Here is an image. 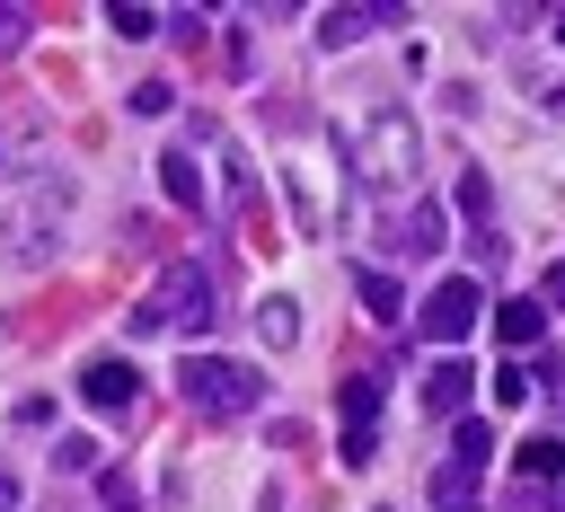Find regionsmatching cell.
I'll use <instances>...</instances> for the list:
<instances>
[{"label": "cell", "mask_w": 565, "mask_h": 512, "mask_svg": "<svg viewBox=\"0 0 565 512\" xmlns=\"http://www.w3.org/2000/svg\"><path fill=\"white\" fill-rule=\"evenodd\" d=\"M62 221H71V177L62 168H18L0 185V247L18 265H44L53 238H62Z\"/></svg>", "instance_id": "6da1fadb"}, {"label": "cell", "mask_w": 565, "mask_h": 512, "mask_svg": "<svg viewBox=\"0 0 565 512\" xmlns=\"http://www.w3.org/2000/svg\"><path fill=\"white\" fill-rule=\"evenodd\" d=\"M415 159H424V141H415V115H397V106H371V115L344 132V168H353V185H371L380 203H397V194L415 185Z\"/></svg>", "instance_id": "7a4b0ae2"}, {"label": "cell", "mask_w": 565, "mask_h": 512, "mask_svg": "<svg viewBox=\"0 0 565 512\" xmlns=\"http://www.w3.org/2000/svg\"><path fill=\"white\" fill-rule=\"evenodd\" d=\"M203 318H212V274H203L194 256H168V265H159V282L132 300V318H124V327H132V335H194Z\"/></svg>", "instance_id": "3957f363"}, {"label": "cell", "mask_w": 565, "mask_h": 512, "mask_svg": "<svg viewBox=\"0 0 565 512\" xmlns=\"http://www.w3.org/2000/svg\"><path fill=\"white\" fill-rule=\"evenodd\" d=\"M177 388H185V406L212 415V424H238V415H256V397H265L256 362H230V353H185V362H177Z\"/></svg>", "instance_id": "277c9868"}, {"label": "cell", "mask_w": 565, "mask_h": 512, "mask_svg": "<svg viewBox=\"0 0 565 512\" xmlns=\"http://www.w3.org/2000/svg\"><path fill=\"white\" fill-rule=\"evenodd\" d=\"M282 194H291L300 238H327V230H335V194H327V150H318V141L282 159Z\"/></svg>", "instance_id": "5b68a950"}, {"label": "cell", "mask_w": 565, "mask_h": 512, "mask_svg": "<svg viewBox=\"0 0 565 512\" xmlns=\"http://www.w3.org/2000/svg\"><path fill=\"white\" fill-rule=\"evenodd\" d=\"M477 318H486V291H477L468 274L433 282V291H424V309H415V327H424L433 344H468V335H477Z\"/></svg>", "instance_id": "8992f818"}, {"label": "cell", "mask_w": 565, "mask_h": 512, "mask_svg": "<svg viewBox=\"0 0 565 512\" xmlns=\"http://www.w3.org/2000/svg\"><path fill=\"white\" fill-rule=\"evenodd\" d=\"M79 397H88L97 415H141V397H150V388H141V371H132L124 353H97V362L79 371Z\"/></svg>", "instance_id": "52a82bcc"}, {"label": "cell", "mask_w": 565, "mask_h": 512, "mask_svg": "<svg viewBox=\"0 0 565 512\" xmlns=\"http://www.w3.org/2000/svg\"><path fill=\"white\" fill-rule=\"evenodd\" d=\"M335 415H344V468H362V459H371V441H380V380H371V371H353V380L335 388Z\"/></svg>", "instance_id": "ba28073f"}, {"label": "cell", "mask_w": 565, "mask_h": 512, "mask_svg": "<svg viewBox=\"0 0 565 512\" xmlns=\"http://www.w3.org/2000/svg\"><path fill=\"white\" fill-rule=\"evenodd\" d=\"M371 26H397V9H388V0H371V9H327V18H318V44H327V53H344V44H353V35H371Z\"/></svg>", "instance_id": "9c48e42d"}, {"label": "cell", "mask_w": 565, "mask_h": 512, "mask_svg": "<svg viewBox=\"0 0 565 512\" xmlns=\"http://www.w3.org/2000/svg\"><path fill=\"white\" fill-rule=\"evenodd\" d=\"M424 503H433V512H477V503H486V477L450 459V468H433V486H424Z\"/></svg>", "instance_id": "30bf717a"}, {"label": "cell", "mask_w": 565, "mask_h": 512, "mask_svg": "<svg viewBox=\"0 0 565 512\" xmlns=\"http://www.w3.org/2000/svg\"><path fill=\"white\" fill-rule=\"evenodd\" d=\"M159 185H168V203L177 212H203V168H194V150L177 141V150H159Z\"/></svg>", "instance_id": "8fae6325"}, {"label": "cell", "mask_w": 565, "mask_h": 512, "mask_svg": "<svg viewBox=\"0 0 565 512\" xmlns=\"http://www.w3.org/2000/svg\"><path fill=\"white\" fill-rule=\"evenodd\" d=\"M388 247H406V256H433V247H441V203H406V212L388 221Z\"/></svg>", "instance_id": "7c38bea8"}, {"label": "cell", "mask_w": 565, "mask_h": 512, "mask_svg": "<svg viewBox=\"0 0 565 512\" xmlns=\"http://www.w3.org/2000/svg\"><path fill=\"white\" fill-rule=\"evenodd\" d=\"M459 406H468V362L441 353V362L424 371V415H459Z\"/></svg>", "instance_id": "4fadbf2b"}, {"label": "cell", "mask_w": 565, "mask_h": 512, "mask_svg": "<svg viewBox=\"0 0 565 512\" xmlns=\"http://www.w3.org/2000/svg\"><path fill=\"white\" fill-rule=\"evenodd\" d=\"M353 291H362V309H371L380 327H397V318H406V291H397L380 265H353Z\"/></svg>", "instance_id": "5bb4252c"}, {"label": "cell", "mask_w": 565, "mask_h": 512, "mask_svg": "<svg viewBox=\"0 0 565 512\" xmlns=\"http://www.w3.org/2000/svg\"><path fill=\"white\" fill-rule=\"evenodd\" d=\"M212 150H221V203L247 212V203H256V168H247V150H238V141H212Z\"/></svg>", "instance_id": "9a60e30c"}, {"label": "cell", "mask_w": 565, "mask_h": 512, "mask_svg": "<svg viewBox=\"0 0 565 512\" xmlns=\"http://www.w3.org/2000/svg\"><path fill=\"white\" fill-rule=\"evenodd\" d=\"M494 335H503V344H539V335H547V300H503V309H494Z\"/></svg>", "instance_id": "2e32d148"}, {"label": "cell", "mask_w": 565, "mask_h": 512, "mask_svg": "<svg viewBox=\"0 0 565 512\" xmlns=\"http://www.w3.org/2000/svg\"><path fill=\"white\" fill-rule=\"evenodd\" d=\"M512 468H521V477H530V486H547V477H556V468H565V441H556V433H530V441H521V450H512Z\"/></svg>", "instance_id": "e0dca14e"}, {"label": "cell", "mask_w": 565, "mask_h": 512, "mask_svg": "<svg viewBox=\"0 0 565 512\" xmlns=\"http://www.w3.org/2000/svg\"><path fill=\"white\" fill-rule=\"evenodd\" d=\"M256 335H265V344H291V335H300V300H291V291H265V309H256Z\"/></svg>", "instance_id": "ac0fdd59"}, {"label": "cell", "mask_w": 565, "mask_h": 512, "mask_svg": "<svg viewBox=\"0 0 565 512\" xmlns=\"http://www.w3.org/2000/svg\"><path fill=\"white\" fill-rule=\"evenodd\" d=\"M450 459H459V468H477V459H494V433H486L477 415H459V433H450Z\"/></svg>", "instance_id": "d6986e66"}, {"label": "cell", "mask_w": 565, "mask_h": 512, "mask_svg": "<svg viewBox=\"0 0 565 512\" xmlns=\"http://www.w3.org/2000/svg\"><path fill=\"white\" fill-rule=\"evenodd\" d=\"M97 494H106V512H141V477L132 468H97Z\"/></svg>", "instance_id": "ffe728a7"}, {"label": "cell", "mask_w": 565, "mask_h": 512, "mask_svg": "<svg viewBox=\"0 0 565 512\" xmlns=\"http://www.w3.org/2000/svg\"><path fill=\"white\" fill-rule=\"evenodd\" d=\"M459 212H468V221H486V212H494V185H486V168H468V177H459Z\"/></svg>", "instance_id": "44dd1931"}, {"label": "cell", "mask_w": 565, "mask_h": 512, "mask_svg": "<svg viewBox=\"0 0 565 512\" xmlns=\"http://www.w3.org/2000/svg\"><path fill=\"white\" fill-rule=\"evenodd\" d=\"M53 468H71V477L97 468V441H88V433H62V441H53Z\"/></svg>", "instance_id": "7402d4cb"}, {"label": "cell", "mask_w": 565, "mask_h": 512, "mask_svg": "<svg viewBox=\"0 0 565 512\" xmlns=\"http://www.w3.org/2000/svg\"><path fill=\"white\" fill-rule=\"evenodd\" d=\"M494 406H530V371H521V362L494 371Z\"/></svg>", "instance_id": "603a6c76"}, {"label": "cell", "mask_w": 565, "mask_h": 512, "mask_svg": "<svg viewBox=\"0 0 565 512\" xmlns=\"http://www.w3.org/2000/svg\"><path fill=\"white\" fill-rule=\"evenodd\" d=\"M106 18H115V35H150V26H159V9H132V0H115Z\"/></svg>", "instance_id": "cb8c5ba5"}, {"label": "cell", "mask_w": 565, "mask_h": 512, "mask_svg": "<svg viewBox=\"0 0 565 512\" xmlns=\"http://www.w3.org/2000/svg\"><path fill=\"white\" fill-rule=\"evenodd\" d=\"M168 106H177L168 79H141V88H132V115H168Z\"/></svg>", "instance_id": "d4e9b609"}, {"label": "cell", "mask_w": 565, "mask_h": 512, "mask_svg": "<svg viewBox=\"0 0 565 512\" xmlns=\"http://www.w3.org/2000/svg\"><path fill=\"white\" fill-rule=\"evenodd\" d=\"M18 44H26V9H9V0H0V53H18Z\"/></svg>", "instance_id": "484cf974"}, {"label": "cell", "mask_w": 565, "mask_h": 512, "mask_svg": "<svg viewBox=\"0 0 565 512\" xmlns=\"http://www.w3.org/2000/svg\"><path fill=\"white\" fill-rule=\"evenodd\" d=\"M539 300H547V309H565V265H547V282H539Z\"/></svg>", "instance_id": "4316f807"}, {"label": "cell", "mask_w": 565, "mask_h": 512, "mask_svg": "<svg viewBox=\"0 0 565 512\" xmlns=\"http://www.w3.org/2000/svg\"><path fill=\"white\" fill-rule=\"evenodd\" d=\"M9 503H18V468H0V512H9Z\"/></svg>", "instance_id": "83f0119b"}, {"label": "cell", "mask_w": 565, "mask_h": 512, "mask_svg": "<svg viewBox=\"0 0 565 512\" xmlns=\"http://www.w3.org/2000/svg\"><path fill=\"white\" fill-rule=\"evenodd\" d=\"M9 177H18V168H9V141H0V185H9Z\"/></svg>", "instance_id": "f1b7e54d"}, {"label": "cell", "mask_w": 565, "mask_h": 512, "mask_svg": "<svg viewBox=\"0 0 565 512\" xmlns=\"http://www.w3.org/2000/svg\"><path fill=\"white\" fill-rule=\"evenodd\" d=\"M556 44H565V9H556Z\"/></svg>", "instance_id": "f546056e"}]
</instances>
